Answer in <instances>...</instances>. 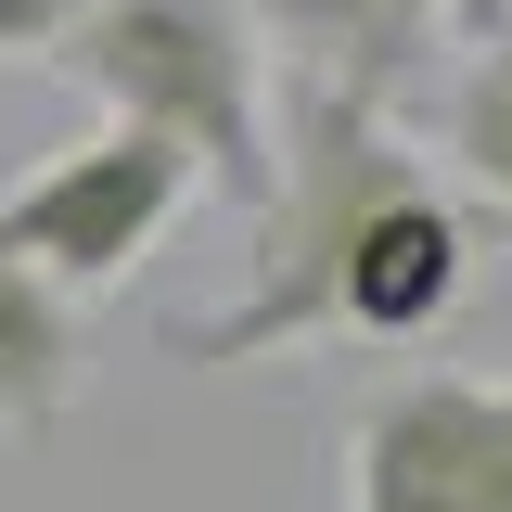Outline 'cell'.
<instances>
[{"label": "cell", "mask_w": 512, "mask_h": 512, "mask_svg": "<svg viewBox=\"0 0 512 512\" xmlns=\"http://www.w3.org/2000/svg\"><path fill=\"white\" fill-rule=\"evenodd\" d=\"M410 180H423V154H397V128H384L372 90L282 77V103H269V192L244 205V218H256L244 282H231V308L167 320V359H192V372H244V359H282V346L333 333L346 256H359V231H372Z\"/></svg>", "instance_id": "1"}, {"label": "cell", "mask_w": 512, "mask_h": 512, "mask_svg": "<svg viewBox=\"0 0 512 512\" xmlns=\"http://www.w3.org/2000/svg\"><path fill=\"white\" fill-rule=\"evenodd\" d=\"M52 77H77L103 116L180 141L192 180L256 205L269 192V39L244 0H90L52 39Z\"/></svg>", "instance_id": "2"}, {"label": "cell", "mask_w": 512, "mask_h": 512, "mask_svg": "<svg viewBox=\"0 0 512 512\" xmlns=\"http://www.w3.org/2000/svg\"><path fill=\"white\" fill-rule=\"evenodd\" d=\"M192 192H205V180H192L180 141L103 116L90 141H64L52 167H26V180L0 192V244L26 256L64 308H90V295H116L128 269L167 244V218H180Z\"/></svg>", "instance_id": "3"}, {"label": "cell", "mask_w": 512, "mask_h": 512, "mask_svg": "<svg viewBox=\"0 0 512 512\" xmlns=\"http://www.w3.org/2000/svg\"><path fill=\"white\" fill-rule=\"evenodd\" d=\"M346 512H512V384L397 372L346 423Z\"/></svg>", "instance_id": "4"}, {"label": "cell", "mask_w": 512, "mask_h": 512, "mask_svg": "<svg viewBox=\"0 0 512 512\" xmlns=\"http://www.w3.org/2000/svg\"><path fill=\"white\" fill-rule=\"evenodd\" d=\"M461 282H474V218H461L436 180H410L372 231H359V256H346L333 333H359V346H423V333L461 308Z\"/></svg>", "instance_id": "5"}, {"label": "cell", "mask_w": 512, "mask_h": 512, "mask_svg": "<svg viewBox=\"0 0 512 512\" xmlns=\"http://www.w3.org/2000/svg\"><path fill=\"white\" fill-rule=\"evenodd\" d=\"M244 26L269 52H295V77H333V90H397L423 64V26L397 0H244Z\"/></svg>", "instance_id": "6"}, {"label": "cell", "mask_w": 512, "mask_h": 512, "mask_svg": "<svg viewBox=\"0 0 512 512\" xmlns=\"http://www.w3.org/2000/svg\"><path fill=\"white\" fill-rule=\"evenodd\" d=\"M77 410V308L0 244V436H52Z\"/></svg>", "instance_id": "7"}, {"label": "cell", "mask_w": 512, "mask_h": 512, "mask_svg": "<svg viewBox=\"0 0 512 512\" xmlns=\"http://www.w3.org/2000/svg\"><path fill=\"white\" fill-rule=\"evenodd\" d=\"M436 141H448V167L487 192V205H512V13L461 52V77H448V103H436Z\"/></svg>", "instance_id": "8"}, {"label": "cell", "mask_w": 512, "mask_h": 512, "mask_svg": "<svg viewBox=\"0 0 512 512\" xmlns=\"http://www.w3.org/2000/svg\"><path fill=\"white\" fill-rule=\"evenodd\" d=\"M77 13H90V0H0V64H52V39Z\"/></svg>", "instance_id": "9"}, {"label": "cell", "mask_w": 512, "mask_h": 512, "mask_svg": "<svg viewBox=\"0 0 512 512\" xmlns=\"http://www.w3.org/2000/svg\"><path fill=\"white\" fill-rule=\"evenodd\" d=\"M397 13H410V26H423V39H436V26H448V13H461V0H397Z\"/></svg>", "instance_id": "10"}]
</instances>
